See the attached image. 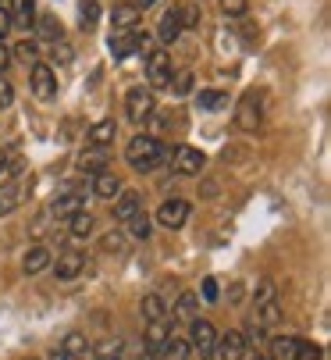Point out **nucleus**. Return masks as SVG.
Instances as JSON below:
<instances>
[{
	"label": "nucleus",
	"instance_id": "nucleus-43",
	"mask_svg": "<svg viewBox=\"0 0 331 360\" xmlns=\"http://www.w3.org/2000/svg\"><path fill=\"white\" fill-rule=\"evenodd\" d=\"M8 61H11V50L4 46V39H0V72H4V68H8Z\"/></svg>",
	"mask_w": 331,
	"mask_h": 360
},
{
	"label": "nucleus",
	"instance_id": "nucleus-19",
	"mask_svg": "<svg viewBox=\"0 0 331 360\" xmlns=\"http://www.w3.org/2000/svg\"><path fill=\"white\" fill-rule=\"evenodd\" d=\"M22 268H25V275L46 271V268H50V250H46V246H29L25 257H22Z\"/></svg>",
	"mask_w": 331,
	"mask_h": 360
},
{
	"label": "nucleus",
	"instance_id": "nucleus-7",
	"mask_svg": "<svg viewBox=\"0 0 331 360\" xmlns=\"http://www.w3.org/2000/svg\"><path fill=\"white\" fill-rule=\"evenodd\" d=\"M32 93L39 100H53L58 96V75L50 65H32Z\"/></svg>",
	"mask_w": 331,
	"mask_h": 360
},
{
	"label": "nucleus",
	"instance_id": "nucleus-30",
	"mask_svg": "<svg viewBox=\"0 0 331 360\" xmlns=\"http://www.w3.org/2000/svg\"><path fill=\"white\" fill-rule=\"evenodd\" d=\"M267 303H278V296H274V282H257V292H253V311H257V307H267Z\"/></svg>",
	"mask_w": 331,
	"mask_h": 360
},
{
	"label": "nucleus",
	"instance_id": "nucleus-11",
	"mask_svg": "<svg viewBox=\"0 0 331 360\" xmlns=\"http://www.w3.org/2000/svg\"><path fill=\"white\" fill-rule=\"evenodd\" d=\"M139 311H143V321H146V325H157V321H168V303H164V296H157V292L143 296V303H139Z\"/></svg>",
	"mask_w": 331,
	"mask_h": 360
},
{
	"label": "nucleus",
	"instance_id": "nucleus-8",
	"mask_svg": "<svg viewBox=\"0 0 331 360\" xmlns=\"http://www.w3.org/2000/svg\"><path fill=\"white\" fill-rule=\"evenodd\" d=\"M53 271H58L61 282H72L75 275L86 271V257L75 253V250H65V253H58V264H53Z\"/></svg>",
	"mask_w": 331,
	"mask_h": 360
},
{
	"label": "nucleus",
	"instance_id": "nucleus-5",
	"mask_svg": "<svg viewBox=\"0 0 331 360\" xmlns=\"http://www.w3.org/2000/svg\"><path fill=\"white\" fill-rule=\"evenodd\" d=\"M189 221V203L186 200H164L160 203V211H157V225H164V229H182Z\"/></svg>",
	"mask_w": 331,
	"mask_h": 360
},
{
	"label": "nucleus",
	"instance_id": "nucleus-6",
	"mask_svg": "<svg viewBox=\"0 0 331 360\" xmlns=\"http://www.w3.org/2000/svg\"><path fill=\"white\" fill-rule=\"evenodd\" d=\"M171 54H164V50H153V54L146 58V79L153 86H171Z\"/></svg>",
	"mask_w": 331,
	"mask_h": 360
},
{
	"label": "nucleus",
	"instance_id": "nucleus-34",
	"mask_svg": "<svg viewBox=\"0 0 331 360\" xmlns=\"http://www.w3.org/2000/svg\"><path fill=\"white\" fill-rule=\"evenodd\" d=\"M96 353H100L103 360H110V356H118V353H122V339H103V342L96 346Z\"/></svg>",
	"mask_w": 331,
	"mask_h": 360
},
{
	"label": "nucleus",
	"instance_id": "nucleus-9",
	"mask_svg": "<svg viewBox=\"0 0 331 360\" xmlns=\"http://www.w3.org/2000/svg\"><path fill=\"white\" fill-rule=\"evenodd\" d=\"M203 165H207V158H203L200 150H193V146H179V150H175V168H179V175H200Z\"/></svg>",
	"mask_w": 331,
	"mask_h": 360
},
{
	"label": "nucleus",
	"instance_id": "nucleus-27",
	"mask_svg": "<svg viewBox=\"0 0 331 360\" xmlns=\"http://www.w3.org/2000/svg\"><path fill=\"white\" fill-rule=\"evenodd\" d=\"M296 346H299V339H292V335L274 339L271 342V360H292L296 356Z\"/></svg>",
	"mask_w": 331,
	"mask_h": 360
},
{
	"label": "nucleus",
	"instance_id": "nucleus-44",
	"mask_svg": "<svg viewBox=\"0 0 331 360\" xmlns=\"http://www.w3.org/2000/svg\"><path fill=\"white\" fill-rule=\"evenodd\" d=\"M150 4H157V0H139V4H136V8L143 11V8H150Z\"/></svg>",
	"mask_w": 331,
	"mask_h": 360
},
{
	"label": "nucleus",
	"instance_id": "nucleus-39",
	"mask_svg": "<svg viewBox=\"0 0 331 360\" xmlns=\"http://www.w3.org/2000/svg\"><path fill=\"white\" fill-rule=\"evenodd\" d=\"M43 32L50 39H61V22H53V18H43Z\"/></svg>",
	"mask_w": 331,
	"mask_h": 360
},
{
	"label": "nucleus",
	"instance_id": "nucleus-12",
	"mask_svg": "<svg viewBox=\"0 0 331 360\" xmlns=\"http://www.w3.org/2000/svg\"><path fill=\"white\" fill-rule=\"evenodd\" d=\"M225 360H239L246 353V335L242 332H228V335H217V346H214Z\"/></svg>",
	"mask_w": 331,
	"mask_h": 360
},
{
	"label": "nucleus",
	"instance_id": "nucleus-17",
	"mask_svg": "<svg viewBox=\"0 0 331 360\" xmlns=\"http://www.w3.org/2000/svg\"><path fill=\"white\" fill-rule=\"evenodd\" d=\"M189 353H193V346H189V339H179V335H168V339H164V346L157 349V360H189Z\"/></svg>",
	"mask_w": 331,
	"mask_h": 360
},
{
	"label": "nucleus",
	"instance_id": "nucleus-37",
	"mask_svg": "<svg viewBox=\"0 0 331 360\" xmlns=\"http://www.w3.org/2000/svg\"><path fill=\"white\" fill-rule=\"evenodd\" d=\"M11 100H15V89H11V82H8V79H0V111H4V108H11Z\"/></svg>",
	"mask_w": 331,
	"mask_h": 360
},
{
	"label": "nucleus",
	"instance_id": "nucleus-29",
	"mask_svg": "<svg viewBox=\"0 0 331 360\" xmlns=\"http://www.w3.org/2000/svg\"><path fill=\"white\" fill-rule=\"evenodd\" d=\"M125 225H129V236H132V239H150V232H153V221L146 218V211H139V214L129 218Z\"/></svg>",
	"mask_w": 331,
	"mask_h": 360
},
{
	"label": "nucleus",
	"instance_id": "nucleus-24",
	"mask_svg": "<svg viewBox=\"0 0 331 360\" xmlns=\"http://www.w3.org/2000/svg\"><path fill=\"white\" fill-rule=\"evenodd\" d=\"M22 158L15 146H0V175H22Z\"/></svg>",
	"mask_w": 331,
	"mask_h": 360
},
{
	"label": "nucleus",
	"instance_id": "nucleus-36",
	"mask_svg": "<svg viewBox=\"0 0 331 360\" xmlns=\"http://www.w3.org/2000/svg\"><path fill=\"white\" fill-rule=\"evenodd\" d=\"M246 8H249V0H221L225 15H246Z\"/></svg>",
	"mask_w": 331,
	"mask_h": 360
},
{
	"label": "nucleus",
	"instance_id": "nucleus-22",
	"mask_svg": "<svg viewBox=\"0 0 331 360\" xmlns=\"http://www.w3.org/2000/svg\"><path fill=\"white\" fill-rule=\"evenodd\" d=\"M61 353H65L68 360H82V356L89 353V339H86L82 332H72V335H65V342H61Z\"/></svg>",
	"mask_w": 331,
	"mask_h": 360
},
{
	"label": "nucleus",
	"instance_id": "nucleus-4",
	"mask_svg": "<svg viewBox=\"0 0 331 360\" xmlns=\"http://www.w3.org/2000/svg\"><path fill=\"white\" fill-rule=\"evenodd\" d=\"M189 346H193L200 356H210L214 346H217V332H214V325L203 321V318L189 321Z\"/></svg>",
	"mask_w": 331,
	"mask_h": 360
},
{
	"label": "nucleus",
	"instance_id": "nucleus-38",
	"mask_svg": "<svg viewBox=\"0 0 331 360\" xmlns=\"http://www.w3.org/2000/svg\"><path fill=\"white\" fill-rule=\"evenodd\" d=\"M11 29H15V22H11V11H8V8H0V39H4Z\"/></svg>",
	"mask_w": 331,
	"mask_h": 360
},
{
	"label": "nucleus",
	"instance_id": "nucleus-14",
	"mask_svg": "<svg viewBox=\"0 0 331 360\" xmlns=\"http://www.w3.org/2000/svg\"><path fill=\"white\" fill-rule=\"evenodd\" d=\"M235 125L242 129V132H257V125H260V104L253 96H246L242 104H239V111H235Z\"/></svg>",
	"mask_w": 331,
	"mask_h": 360
},
{
	"label": "nucleus",
	"instance_id": "nucleus-2",
	"mask_svg": "<svg viewBox=\"0 0 331 360\" xmlns=\"http://www.w3.org/2000/svg\"><path fill=\"white\" fill-rule=\"evenodd\" d=\"M153 111H157V100H153V93L150 89H129V96H125V115H129V122H136V125H143V122H150L153 118Z\"/></svg>",
	"mask_w": 331,
	"mask_h": 360
},
{
	"label": "nucleus",
	"instance_id": "nucleus-28",
	"mask_svg": "<svg viewBox=\"0 0 331 360\" xmlns=\"http://www.w3.org/2000/svg\"><path fill=\"white\" fill-rule=\"evenodd\" d=\"M32 18H36V0H15V11H11V22L15 25H32Z\"/></svg>",
	"mask_w": 331,
	"mask_h": 360
},
{
	"label": "nucleus",
	"instance_id": "nucleus-46",
	"mask_svg": "<svg viewBox=\"0 0 331 360\" xmlns=\"http://www.w3.org/2000/svg\"><path fill=\"white\" fill-rule=\"evenodd\" d=\"M249 360H267V356H260V353H257V356H249Z\"/></svg>",
	"mask_w": 331,
	"mask_h": 360
},
{
	"label": "nucleus",
	"instance_id": "nucleus-10",
	"mask_svg": "<svg viewBox=\"0 0 331 360\" xmlns=\"http://www.w3.org/2000/svg\"><path fill=\"white\" fill-rule=\"evenodd\" d=\"M143 211V196L136 193V189H122L118 196H115V218L118 221H129V218H136Z\"/></svg>",
	"mask_w": 331,
	"mask_h": 360
},
{
	"label": "nucleus",
	"instance_id": "nucleus-31",
	"mask_svg": "<svg viewBox=\"0 0 331 360\" xmlns=\"http://www.w3.org/2000/svg\"><path fill=\"white\" fill-rule=\"evenodd\" d=\"M11 54H15V61H22V65H36V54H39V50H36L32 39H22V43L11 50Z\"/></svg>",
	"mask_w": 331,
	"mask_h": 360
},
{
	"label": "nucleus",
	"instance_id": "nucleus-1",
	"mask_svg": "<svg viewBox=\"0 0 331 360\" xmlns=\"http://www.w3.org/2000/svg\"><path fill=\"white\" fill-rule=\"evenodd\" d=\"M125 158H129V165L136 168V172H153L164 158H168V150H164L153 136H132L129 139V146H125Z\"/></svg>",
	"mask_w": 331,
	"mask_h": 360
},
{
	"label": "nucleus",
	"instance_id": "nucleus-42",
	"mask_svg": "<svg viewBox=\"0 0 331 360\" xmlns=\"http://www.w3.org/2000/svg\"><path fill=\"white\" fill-rule=\"evenodd\" d=\"M203 300H217V282H214V278L203 282Z\"/></svg>",
	"mask_w": 331,
	"mask_h": 360
},
{
	"label": "nucleus",
	"instance_id": "nucleus-41",
	"mask_svg": "<svg viewBox=\"0 0 331 360\" xmlns=\"http://www.w3.org/2000/svg\"><path fill=\"white\" fill-rule=\"evenodd\" d=\"M103 250H122V236H115V232L103 236Z\"/></svg>",
	"mask_w": 331,
	"mask_h": 360
},
{
	"label": "nucleus",
	"instance_id": "nucleus-3",
	"mask_svg": "<svg viewBox=\"0 0 331 360\" xmlns=\"http://www.w3.org/2000/svg\"><path fill=\"white\" fill-rule=\"evenodd\" d=\"M29 189H32V182L29 179H8V182H0V214H11V211H18L22 203H25V196H29Z\"/></svg>",
	"mask_w": 331,
	"mask_h": 360
},
{
	"label": "nucleus",
	"instance_id": "nucleus-45",
	"mask_svg": "<svg viewBox=\"0 0 331 360\" xmlns=\"http://www.w3.org/2000/svg\"><path fill=\"white\" fill-rule=\"evenodd\" d=\"M50 360H68V356H65V353H61V349H58V353H53V356H50Z\"/></svg>",
	"mask_w": 331,
	"mask_h": 360
},
{
	"label": "nucleus",
	"instance_id": "nucleus-15",
	"mask_svg": "<svg viewBox=\"0 0 331 360\" xmlns=\"http://www.w3.org/2000/svg\"><path fill=\"white\" fill-rule=\"evenodd\" d=\"M122 193V179L115 175V172H100V175H93V196H100V200H115Z\"/></svg>",
	"mask_w": 331,
	"mask_h": 360
},
{
	"label": "nucleus",
	"instance_id": "nucleus-20",
	"mask_svg": "<svg viewBox=\"0 0 331 360\" xmlns=\"http://www.w3.org/2000/svg\"><path fill=\"white\" fill-rule=\"evenodd\" d=\"M139 15H143V11H139L136 4H118L115 11H110V22H115L118 32H132V25L139 22Z\"/></svg>",
	"mask_w": 331,
	"mask_h": 360
},
{
	"label": "nucleus",
	"instance_id": "nucleus-40",
	"mask_svg": "<svg viewBox=\"0 0 331 360\" xmlns=\"http://www.w3.org/2000/svg\"><path fill=\"white\" fill-rule=\"evenodd\" d=\"M53 54H58L61 61H72V46L68 43H53Z\"/></svg>",
	"mask_w": 331,
	"mask_h": 360
},
{
	"label": "nucleus",
	"instance_id": "nucleus-21",
	"mask_svg": "<svg viewBox=\"0 0 331 360\" xmlns=\"http://www.w3.org/2000/svg\"><path fill=\"white\" fill-rule=\"evenodd\" d=\"M175 318H179V321H196V318H200V292H182V296H179Z\"/></svg>",
	"mask_w": 331,
	"mask_h": 360
},
{
	"label": "nucleus",
	"instance_id": "nucleus-16",
	"mask_svg": "<svg viewBox=\"0 0 331 360\" xmlns=\"http://www.w3.org/2000/svg\"><path fill=\"white\" fill-rule=\"evenodd\" d=\"M115 136H118V125H115V118H103V122H96V125L86 132L89 146H100V150H107Z\"/></svg>",
	"mask_w": 331,
	"mask_h": 360
},
{
	"label": "nucleus",
	"instance_id": "nucleus-23",
	"mask_svg": "<svg viewBox=\"0 0 331 360\" xmlns=\"http://www.w3.org/2000/svg\"><path fill=\"white\" fill-rule=\"evenodd\" d=\"M196 104H200V111H221V108H228V96L217 93V89H200Z\"/></svg>",
	"mask_w": 331,
	"mask_h": 360
},
{
	"label": "nucleus",
	"instance_id": "nucleus-25",
	"mask_svg": "<svg viewBox=\"0 0 331 360\" xmlns=\"http://www.w3.org/2000/svg\"><path fill=\"white\" fill-rule=\"evenodd\" d=\"M93 225H96V218H93L89 211H79V214L68 218V232H72L75 239H86V236L93 232Z\"/></svg>",
	"mask_w": 331,
	"mask_h": 360
},
{
	"label": "nucleus",
	"instance_id": "nucleus-26",
	"mask_svg": "<svg viewBox=\"0 0 331 360\" xmlns=\"http://www.w3.org/2000/svg\"><path fill=\"white\" fill-rule=\"evenodd\" d=\"M82 172H89V175H100V168L107 165V150H100V146H89L86 153H82Z\"/></svg>",
	"mask_w": 331,
	"mask_h": 360
},
{
	"label": "nucleus",
	"instance_id": "nucleus-33",
	"mask_svg": "<svg viewBox=\"0 0 331 360\" xmlns=\"http://www.w3.org/2000/svg\"><path fill=\"white\" fill-rule=\"evenodd\" d=\"M171 89H175V96H186V93H193V72H179V75H171Z\"/></svg>",
	"mask_w": 331,
	"mask_h": 360
},
{
	"label": "nucleus",
	"instance_id": "nucleus-32",
	"mask_svg": "<svg viewBox=\"0 0 331 360\" xmlns=\"http://www.w3.org/2000/svg\"><path fill=\"white\" fill-rule=\"evenodd\" d=\"M292 360H320V346H317V342L299 339V346H296V356H292Z\"/></svg>",
	"mask_w": 331,
	"mask_h": 360
},
{
	"label": "nucleus",
	"instance_id": "nucleus-18",
	"mask_svg": "<svg viewBox=\"0 0 331 360\" xmlns=\"http://www.w3.org/2000/svg\"><path fill=\"white\" fill-rule=\"evenodd\" d=\"M79 211H86V200L79 193H65V196H58L50 203V214H58V218H72Z\"/></svg>",
	"mask_w": 331,
	"mask_h": 360
},
{
	"label": "nucleus",
	"instance_id": "nucleus-13",
	"mask_svg": "<svg viewBox=\"0 0 331 360\" xmlns=\"http://www.w3.org/2000/svg\"><path fill=\"white\" fill-rule=\"evenodd\" d=\"M182 11L179 8H171V11H164V18H160V25H157V36L164 39V43H175L179 36H182Z\"/></svg>",
	"mask_w": 331,
	"mask_h": 360
},
{
	"label": "nucleus",
	"instance_id": "nucleus-35",
	"mask_svg": "<svg viewBox=\"0 0 331 360\" xmlns=\"http://www.w3.org/2000/svg\"><path fill=\"white\" fill-rule=\"evenodd\" d=\"M96 18H100L96 0H82V22H86V29H93V25H96Z\"/></svg>",
	"mask_w": 331,
	"mask_h": 360
}]
</instances>
